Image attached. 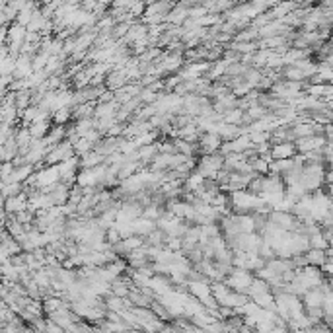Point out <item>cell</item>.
Wrapping results in <instances>:
<instances>
[{"label":"cell","instance_id":"cell-1","mask_svg":"<svg viewBox=\"0 0 333 333\" xmlns=\"http://www.w3.org/2000/svg\"><path fill=\"white\" fill-rule=\"evenodd\" d=\"M296 146H294V140H283V142H277L273 148H269V154L273 160H281V158H294L296 156Z\"/></svg>","mask_w":333,"mask_h":333},{"label":"cell","instance_id":"cell-2","mask_svg":"<svg viewBox=\"0 0 333 333\" xmlns=\"http://www.w3.org/2000/svg\"><path fill=\"white\" fill-rule=\"evenodd\" d=\"M191 292L197 296V298H203L207 294H211V289L207 283H191Z\"/></svg>","mask_w":333,"mask_h":333}]
</instances>
